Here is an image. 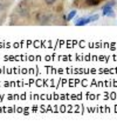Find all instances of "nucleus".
Segmentation results:
<instances>
[{
	"instance_id": "obj_1",
	"label": "nucleus",
	"mask_w": 117,
	"mask_h": 127,
	"mask_svg": "<svg viewBox=\"0 0 117 127\" xmlns=\"http://www.w3.org/2000/svg\"><path fill=\"white\" fill-rule=\"evenodd\" d=\"M50 18H52V15L48 13H40L36 15V21L38 24H40V25H45V24L49 23Z\"/></svg>"
},
{
	"instance_id": "obj_2",
	"label": "nucleus",
	"mask_w": 117,
	"mask_h": 127,
	"mask_svg": "<svg viewBox=\"0 0 117 127\" xmlns=\"http://www.w3.org/2000/svg\"><path fill=\"white\" fill-rule=\"evenodd\" d=\"M102 12H103V15L105 17H109V18H115V12L111 6H108V5H104L102 7Z\"/></svg>"
},
{
	"instance_id": "obj_3",
	"label": "nucleus",
	"mask_w": 117,
	"mask_h": 127,
	"mask_svg": "<svg viewBox=\"0 0 117 127\" xmlns=\"http://www.w3.org/2000/svg\"><path fill=\"white\" fill-rule=\"evenodd\" d=\"M88 24H90V19L89 17L88 18H77L76 20H75V25L76 26H84V25H88Z\"/></svg>"
},
{
	"instance_id": "obj_4",
	"label": "nucleus",
	"mask_w": 117,
	"mask_h": 127,
	"mask_svg": "<svg viewBox=\"0 0 117 127\" xmlns=\"http://www.w3.org/2000/svg\"><path fill=\"white\" fill-rule=\"evenodd\" d=\"M76 9H73V11H70V12H69V13L67 14V15H66V17H64V20H66V21H70V20H72V19H74L75 18V15H76Z\"/></svg>"
},
{
	"instance_id": "obj_5",
	"label": "nucleus",
	"mask_w": 117,
	"mask_h": 127,
	"mask_svg": "<svg viewBox=\"0 0 117 127\" xmlns=\"http://www.w3.org/2000/svg\"><path fill=\"white\" fill-rule=\"evenodd\" d=\"M99 18L98 14H94V15H90L89 19H90V23H94V21H97Z\"/></svg>"
},
{
	"instance_id": "obj_6",
	"label": "nucleus",
	"mask_w": 117,
	"mask_h": 127,
	"mask_svg": "<svg viewBox=\"0 0 117 127\" xmlns=\"http://www.w3.org/2000/svg\"><path fill=\"white\" fill-rule=\"evenodd\" d=\"M56 2V0H45V4L48 5V6H52V5H54Z\"/></svg>"
},
{
	"instance_id": "obj_7",
	"label": "nucleus",
	"mask_w": 117,
	"mask_h": 127,
	"mask_svg": "<svg viewBox=\"0 0 117 127\" xmlns=\"http://www.w3.org/2000/svg\"><path fill=\"white\" fill-rule=\"evenodd\" d=\"M89 5H97L98 4V0H86Z\"/></svg>"
},
{
	"instance_id": "obj_8",
	"label": "nucleus",
	"mask_w": 117,
	"mask_h": 127,
	"mask_svg": "<svg viewBox=\"0 0 117 127\" xmlns=\"http://www.w3.org/2000/svg\"><path fill=\"white\" fill-rule=\"evenodd\" d=\"M105 5H108V6H111V7H114L115 5H116V1L115 0H110V1H108Z\"/></svg>"
}]
</instances>
